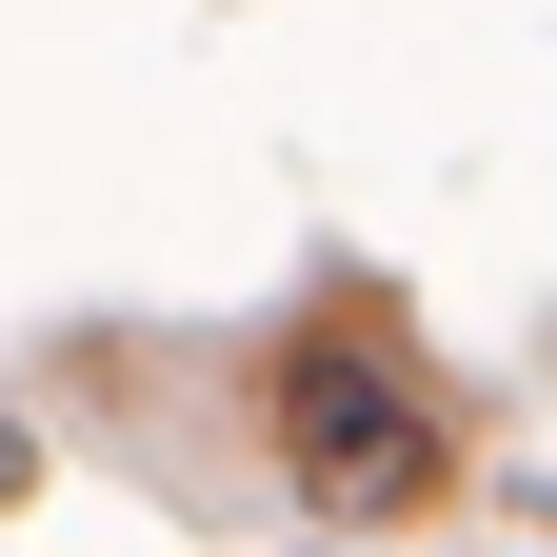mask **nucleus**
<instances>
[{
	"label": "nucleus",
	"instance_id": "obj_1",
	"mask_svg": "<svg viewBox=\"0 0 557 557\" xmlns=\"http://www.w3.org/2000/svg\"><path fill=\"white\" fill-rule=\"evenodd\" d=\"M278 438H299L319 498H438V418L379 338H299V379H278Z\"/></svg>",
	"mask_w": 557,
	"mask_h": 557
},
{
	"label": "nucleus",
	"instance_id": "obj_2",
	"mask_svg": "<svg viewBox=\"0 0 557 557\" xmlns=\"http://www.w3.org/2000/svg\"><path fill=\"white\" fill-rule=\"evenodd\" d=\"M299 557H319V537H299Z\"/></svg>",
	"mask_w": 557,
	"mask_h": 557
}]
</instances>
